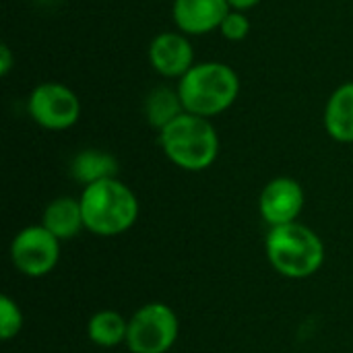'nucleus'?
<instances>
[{
    "label": "nucleus",
    "mask_w": 353,
    "mask_h": 353,
    "mask_svg": "<svg viewBox=\"0 0 353 353\" xmlns=\"http://www.w3.org/2000/svg\"><path fill=\"white\" fill-rule=\"evenodd\" d=\"M176 89L188 114L211 120L234 105L240 93V79L225 62H196L178 81Z\"/></svg>",
    "instance_id": "obj_1"
},
{
    "label": "nucleus",
    "mask_w": 353,
    "mask_h": 353,
    "mask_svg": "<svg viewBox=\"0 0 353 353\" xmlns=\"http://www.w3.org/2000/svg\"><path fill=\"white\" fill-rule=\"evenodd\" d=\"M85 230L95 236L110 238L128 232L139 217V199L118 178L101 180L85 186L81 196Z\"/></svg>",
    "instance_id": "obj_2"
},
{
    "label": "nucleus",
    "mask_w": 353,
    "mask_h": 353,
    "mask_svg": "<svg viewBox=\"0 0 353 353\" xmlns=\"http://www.w3.org/2000/svg\"><path fill=\"white\" fill-rule=\"evenodd\" d=\"M265 252L271 267L288 279H308L325 263L321 236L300 221L271 228L265 238Z\"/></svg>",
    "instance_id": "obj_3"
},
{
    "label": "nucleus",
    "mask_w": 353,
    "mask_h": 353,
    "mask_svg": "<svg viewBox=\"0 0 353 353\" xmlns=\"http://www.w3.org/2000/svg\"><path fill=\"white\" fill-rule=\"evenodd\" d=\"M159 145L165 157L186 172H203L219 155V134L211 120L188 112L159 130Z\"/></svg>",
    "instance_id": "obj_4"
},
{
    "label": "nucleus",
    "mask_w": 353,
    "mask_h": 353,
    "mask_svg": "<svg viewBox=\"0 0 353 353\" xmlns=\"http://www.w3.org/2000/svg\"><path fill=\"white\" fill-rule=\"evenodd\" d=\"M178 335V314L163 302H149L128 319L126 345L132 353H168Z\"/></svg>",
    "instance_id": "obj_5"
},
{
    "label": "nucleus",
    "mask_w": 353,
    "mask_h": 353,
    "mask_svg": "<svg viewBox=\"0 0 353 353\" xmlns=\"http://www.w3.org/2000/svg\"><path fill=\"white\" fill-rule=\"evenodd\" d=\"M27 112L46 130H66L81 118V99L64 83L46 81L31 91Z\"/></svg>",
    "instance_id": "obj_6"
},
{
    "label": "nucleus",
    "mask_w": 353,
    "mask_h": 353,
    "mask_svg": "<svg viewBox=\"0 0 353 353\" xmlns=\"http://www.w3.org/2000/svg\"><path fill=\"white\" fill-rule=\"evenodd\" d=\"M10 261L25 277H46L60 261V240L41 223L23 228L10 242Z\"/></svg>",
    "instance_id": "obj_7"
},
{
    "label": "nucleus",
    "mask_w": 353,
    "mask_h": 353,
    "mask_svg": "<svg viewBox=\"0 0 353 353\" xmlns=\"http://www.w3.org/2000/svg\"><path fill=\"white\" fill-rule=\"evenodd\" d=\"M304 188L298 180L279 176L273 178L259 196V213L269 228L298 221L304 209Z\"/></svg>",
    "instance_id": "obj_8"
},
{
    "label": "nucleus",
    "mask_w": 353,
    "mask_h": 353,
    "mask_svg": "<svg viewBox=\"0 0 353 353\" xmlns=\"http://www.w3.org/2000/svg\"><path fill=\"white\" fill-rule=\"evenodd\" d=\"M149 62L165 79H182L196 64L192 43L182 31L157 33L149 43Z\"/></svg>",
    "instance_id": "obj_9"
},
{
    "label": "nucleus",
    "mask_w": 353,
    "mask_h": 353,
    "mask_svg": "<svg viewBox=\"0 0 353 353\" xmlns=\"http://www.w3.org/2000/svg\"><path fill=\"white\" fill-rule=\"evenodd\" d=\"M230 10L228 0H174L172 4L174 23L186 35H207L219 29Z\"/></svg>",
    "instance_id": "obj_10"
},
{
    "label": "nucleus",
    "mask_w": 353,
    "mask_h": 353,
    "mask_svg": "<svg viewBox=\"0 0 353 353\" xmlns=\"http://www.w3.org/2000/svg\"><path fill=\"white\" fill-rule=\"evenodd\" d=\"M325 130L337 143H353V81L337 87L325 105Z\"/></svg>",
    "instance_id": "obj_11"
},
{
    "label": "nucleus",
    "mask_w": 353,
    "mask_h": 353,
    "mask_svg": "<svg viewBox=\"0 0 353 353\" xmlns=\"http://www.w3.org/2000/svg\"><path fill=\"white\" fill-rule=\"evenodd\" d=\"M41 225L48 232H52L60 242L72 240L85 228L79 199L60 196V199H54L52 203H48L41 213Z\"/></svg>",
    "instance_id": "obj_12"
},
{
    "label": "nucleus",
    "mask_w": 353,
    "mask_h": 353,
    "mask_svg": "<svg viewBox=\"0 0 353 353\" xmlns=\"http://www.w3.org/2000/svg\"><path fill=\"white\" fill-rule=\"evenodd\" d=\"M70 174L85 188V186H91L95 182L116 178V174H118V161L108 151L85 149V151H79L72 157V161H70Z\"/></svg>",
    "instance_id": "obj_13"
},
{
    "label": "nucleus",
    "mask_w": 353,
    "mask_h": 353,
    "mask_svg": "<svg viewBox=\"0 0 353 353\" xmlns=\"http://www.w3.org/2000/svg\"><path fill=\"white\" fill-rule=\"evenodd\" d=\"M184 112L180 93L172 87H155L145 99V116L155 130H163Z\"/></svg>",
    "instance_id": "obj_14"
},
{
    "label": "nucleus",
    "mask_w": 353,
    "mask_h": 353,
    "mask_svg": "<svg viewBox=\"0 0 353 353\" xmlns=\"http://www.w3.org/2000/svg\"><path fill=\"white\" fill-rule=\"evenodd\" d=\"M87 335L97 347H116L126 343L128 319L116 310H99L87 323Z\"/></svg>",
    "instance_id": "obj_15"
},
{
    "label": "nucleus",
    "mask_w": 353,
    "mask_h": 353,
    "mask_svg": "<svg viewBox=\"0 0 353 353\" xmlns=\"http://www.w3.org/2000/svg\"><path fill=\"white\" fill-rule=\"evenodd\" d=\"M23 329V312L10 296L0 298V337L2 341L14 339Z\"/></svg>",
    "instance_id": "obj_16"
},
{
    "label": "nucleus",
    "mask_w": 353,
    "mask_h": 353,
    "mask_svg": "<svg viewBox=\"0 0 353 353\" xmlns=\"http://www.w3.org/2000/svg\"><path fill=\"white\" fill-rule=\"evenodd\" d=\"M219 33L230 41H242L250 33V19L242 10H230L219 25Z\"/></svg>",
    "instance_id": "obj_17"
},
{
    "label": "nucleus",
    "mask_w": 353,
    "mask_h": 353,
    "mask_svg": "<svg viewBox=\"0 0 353 353\" xmlns=\"http://www.w3.org/2000/svg\"><path fill=\"white\" fill-rule=\"evenodd\" d=\"M12 68V52L6 43L0 46V74L6 77Z\"/></svg>",
    "instance_id": "obj_18"
},
{
    "label": "nucleus",
    "mask_w": 353,
    "mask_h": 353,
    "mask_svg": "<svg viewBox=\"0 0 353 353\" xmlns=\"http://www.w3.org/2000/svg\"><path fill=\"white\" fill-rule=\"evenodd\" d=\"M230 2V6H232V10H250L252 6H256L261 0H228Z\"/></svg>",
    "instance_id": "obj_19"
}]
</instances>
